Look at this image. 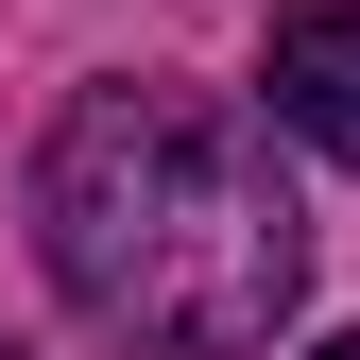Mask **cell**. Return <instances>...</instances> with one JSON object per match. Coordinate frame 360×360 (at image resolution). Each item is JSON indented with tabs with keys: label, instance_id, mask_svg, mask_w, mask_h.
Masks as SVG:
<instances>
[{
	"label": "cell",
	"instance_id": "cell-1",
	"mask_svg": "<svg viewBox=\"0 0 360 360\" xmlns=\"http://www.w3.org/2000/svg\"><path fill=\"white\" fill-rule=\"evenodd\" d=\"M34 240H52V292L138 360H257L309 292V206L275 138L223 86H155V69L86 86L52 120Z\"/></svg>",
	"mask_w": 360,
	"mask_h": 360
},
{
	"label": "cell",
	"instance_id": "cell-2",
	"mask_svg": "<svg viewBox=\"0 0 360 360\" xmlns=\"http://www.w3.org/2000/svg\"><path fill=\"white\" fill-rule=\"evenodd\" d=\"M257 86H275V120L326 172H360V0H292L275 52H257Z\"/></svg>",
	"mask_w": 360,
	"mask_h": 360
},
{
	"label": "cell",
	"instance_id": "cell-3",
	"mask_svg": "<svg viewBox=\"0 0 360 360\" xmlns=\"http://www.w3.org/2000/svg\"><path fill=\"white\" fill-rule=\"evenodd\" d=\"M309 360H360V326H326V343H309Z\"/></svg>",
	"mask_w": 360,
	"mask_h": 360
}]
</instances>
